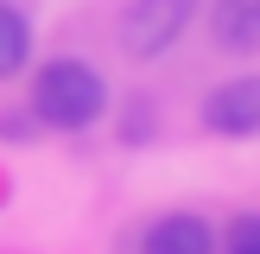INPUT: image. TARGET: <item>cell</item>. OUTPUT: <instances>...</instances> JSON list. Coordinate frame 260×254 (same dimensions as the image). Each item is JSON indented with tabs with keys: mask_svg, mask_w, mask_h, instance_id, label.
Segmentation results:
<instances>
[{
	"mask_svg": "<svg viewBox=\"0 0 260 254\" xmlns=\"http://www.w3.org/2000/svg\"><path fill=\"white\" fill-rule=\"evenodd\" d=\"M102 108H108V83H102L83 57H51L45 70L32 76V114L45 127L76 134V127L102 121Z\"/></svg>",
	"mask_w": 260,
	"mask_h": 254,
	"instance_id": "1",
	"label": "cell"
},
{
	"mask_svg": "<svg viewBox=\"0 0 260 254\" xmlns=\"http://www.w3.org/2000/svg\"><path fill=\"white\" fill-rule=\"evenodd\" d=\"M197 13V0H127L121 13V51L127 57H159L165 45H178Z\"/></svg>",
	"mask_w": 260,
	"mask_h": 254,
	"instance_id": "2",
	"label": "cell"
},
{
	"mask_svg": "<svg viewBox=\"0 0 260 254\" xmlns=\"http://www.w3.org/2000/svg\"><path fill=\"white\" fill-rule=\"evenodd\" d=\"M203 121H210L216 134H229V140L260 134V76H235V83H222L210 102H203Z\"/></svg>",
	"mask_w": 260,
	"mask_h": 254,
	"instance_id": "3",
	"label": "cell"
},
{
	"mask_svg": "<svg viewBox=\"0 0 260 254\" xmlns=\"http://www.w3.org/2000/svg\"><path fill=\"white\" fill-rule=\"evenodd\" d=\"M140 254H216V235L203 216H159V223L146 229V241H140Z\"/></svg>",
	"mask_w": 260,
	"mask_h": 254,
	"instance_id": "4",
	"label": "cell"
},
{
	"mask_svg": "<svg viewBox=\"0 0 260 254\" xmlns=\"http://www.w3.org/2000/svg\"><path fill=\"white\" fill-rule=\"evenodd\" d=\"M210 32H216V45H229V51H254L260 45V0H216Z\"/></svg>",
	"mask_w": 260,
	"mask_h": 254,
	"instance_id": "5",
	"label": "cell"
},
{
	"mask_svg": "<svg viewBox=\"0 0 260 254\" xmlns=\"http://www.w3.org/2000/svg\"><path fill=\"white\" fill-rule=\"evenodd\" d=\"M32 64V19H25L13 0H0V83L19 76Z\"/></svg>",
	"mask_w": 260,
	"mask_h": 254,
	"instance_id": "6",
	"label": "cell"
},
{
	"mask_svg": "<svg viewBox=\"0 0 260 254\" xmlns=\"http://www.w3.org/2000/svg\"><path fill=\"white\" fill-rule=\"evenodd\" d=\"M229 254H260V216H241L229 229Z\"/></svg>",
	"mask_w": 260,
	"mask_h": 254,
	"instance_id": "7",
	"label": "cell"
}]
</instances>
